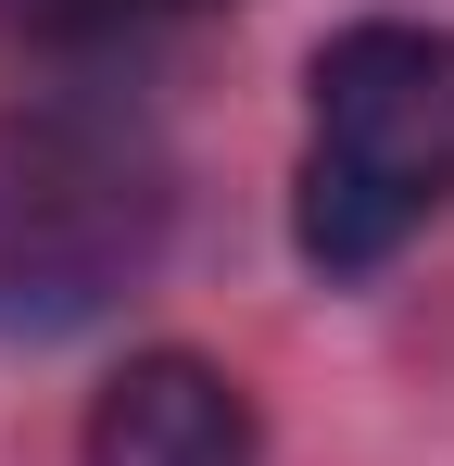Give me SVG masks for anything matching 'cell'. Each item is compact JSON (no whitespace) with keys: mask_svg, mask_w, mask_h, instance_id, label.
<instances>
[{"mask_svg":"<svg viewBox=\"0 0 454 466\" xmlns=\"http://www.w3.org/2000/svg\"><path fill=\"white\" fill-rule=\"evenodd\" d=\"M164 239V152L114 101H38L0 127V328L101 315Z\"/></svg>","mask_w":454,"mask_h":466,"instance_id":"7a4b0ae2","label":"cell"},{"mask_svg":"<svg viewBox=\"0 0 454 466\" xmlns=\"http://www.w3.org/2000/svg\"><path fill=\"white\" fill-rule=\"evenodd\" d=\"M429 215H454V25L366 13L303 64L291 239L315 278H378Z\"/></svg>","mask_w":454,"mask_h":466,"instance_id":"6da1fadb","label":"cell"},{"mask_svg":"<svg viewBox=\"0 0 454 466\" xmlns=\"http://www.w3.org/2000/svg\"><path fill=\"white\" fill-rule=\"evenodd\" d=\"M139 13H164V0H0V25L51 38V51H88V38H127Z\"/></svg>","mask_w":454,"mask_h":466,"instance_id":"277c9868","label":"cell"},{"mask_svg":"<svg viewBox=\"0 0 454 466\" xmlns=\"http://www.w3.org/2000/svg\"><path fill=\"white\" fill-rule=\"evenodd\" d=\"M164 13H215V0H164Z\"/></svg>","mask_w":454,"mask_h":466,"instance_id":"5b68a950","label":"cell"},{"mask_svg":"<svg viewBox=\"0 0 454 466\" xmlns=\"http://www.w3.org/2000/svg\"><path fill=\"white\" fill-rule=\"evenodd\" d=\"M88 466H253L265 454V416H253V390L227 379L215 353H127L101 403H88Z\"/></svg>","mask_w":454,"mask_h":466,"instance_id":"3957f363","label":"cell"}]
</instances>
